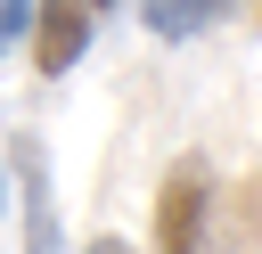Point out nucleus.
<instances>
[{"label":"nucleus","mask_w":262,"mask_h":254,"mask_svg":"<svg viewBox=\"0 0 262 254\" xmlns=\"http://www.w3.org/2000/svg\"><path fill=\"white\" fill-rule=\"evenodd\" d=\"M106 8H115V0H33V33H25L33 66H41L49 82H57V74H74V66H82V49L98 41Z\"/></svg>","instance_id":"f257e3e1"},{"label":"nucleus","mask_w":262,"mask_h":254,"mask_svg":"<svg viewBox=\"0 0 262 254\" xmlns=\"http://www.w3.org/2000/svg\"><path fill=\"white\" fill-rule=\"evenodd\" d=\"M8 156H16V221H25V254H66V221H57V188H49V147H41V131H16Z\"/></svg>","instance_id":"f03ea898"},{"label":"nucleus","mask_w":262,"mask_h":254,"mask_svg":"<svg viewBox=\"0 0 262 254\" xmlns=\"http://www.w3.org/2000/svg\"><path fill=\"white\" fill-rule=\"evenodd\" d=\"M205 221H213V180H205L196 156H180L164 197H156V246L164 254H205Z\"/></svg>","instance_id":"7ed1b4c3"},{"label":"nucleus","mask_w":262,"mask_h":254,"mask_svg":"<svg viewBox=\"0 0 262 254\" xmlns=\"http://www.w3.org/2000/svg\"><path fill=\"white\" fill-rule=\"evenodd\" d=\"M246 0H139V25L156 33V41H196V33H213L221 16H237Z\"/></svg>","instance_id":"20e7f679"},{"label":"nucleus","mask_w":262,"mask_h":254,"mask_svg":"<svg viewBox=\"0 0 262 254\" xmlns=\"http://www.w3.org/2000/svg\"><path fill=\"white\" fill-rule=\"evenodd\" d=\"M25 33H33V0H0V57H16Z\"/></svg>","instance_id":"39448f33"},{"label":"nucleus","mask_w":262,"mask_h":254,"mask_svg":"<svg viewBox=\"0 0 262 254\" xmlns=\"http://www.w3.org/2000/svg\"><path fill=\"white\" fill-rule=\"evenodd\" d=\"M82 254H139V246H123V238H90Z\"/></svg>","instance_id":"423d86ee"},{"label":"nucleus","mask_w":262,"mask_h":254,"mask_svg":"<svg viewBox=\"0 0 262 254\" xmlns=\"http://www.w3.org/2000/svg\"><path fill=\"white\" fill-rule=\"evenodd\" d=\"M0 205H8V172H0Z\"/></svg>","instance_id":"0eeeda50"}]
</instances>
